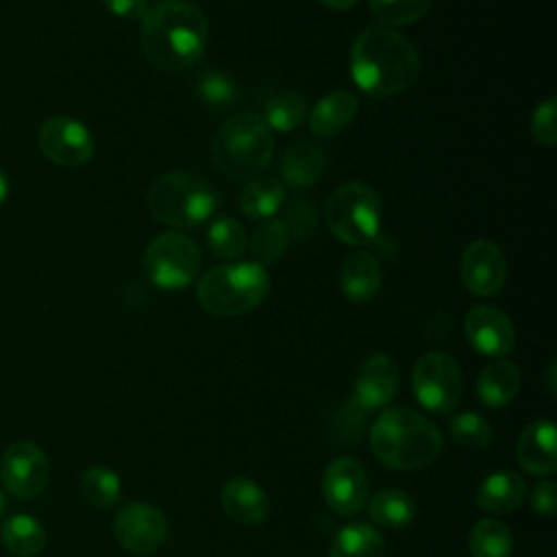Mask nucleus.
<instances>
[{
  "mask_svg": "<svg viewBox=\"0 0 557 557\" xmlns=\"http://www.w3.org/2000/svg\"><path fill=\"white\" fill-rule=\"evenodd\" d=\"M209 22L185 0H161L141 17L139 46L150 65L161 72H183L205 52Z\"/></svg>",
  "mask_w": 557,
  "mask_h": 557,
  "instance_id": "obj_1",
  "label": "nucleus"
},
{
  "mask_svg": "<svg viewBox=\"0 0 557 557\" xmlns=\"http://www.w3.org/2000/svg\"><path fill=\"white\" fill-rule=\"evenodd\" d=\"M420 54L398 30L370 26L359 33L350 50V76L372 98L407 91L420 76Z\"/></svg>",
  "mask_w": 557,
  "mask_h": 557,
  "instance_id": "obj_2",
  "label": "nucleus"
},
{
  "mask_svg": "<svg viewBox=\"0 0 557 557\" xmlns=\"http://www.w3.org/2000/svg\"><path fill=\"white\" fill-rule=\"evenodd\" d=\"M442 433L433 420L409 409H385L370 429L374 457L394 470H420L442 453Z\"/></svg>",
  "mask_w": 557,
  "mask_h": 557,
  "instance_id": "obj_3",
  "label": "nucleus"
},
{
  "mask_svg": "<svg viewBox=\"0 0 557 557\" xmlns=\"http://www.w3.org/2000/svg\"><path fill=\"white\" fill-rule=\"evenodd\" d=\"M272 154V133L255 113H237L224 120L211 144L218 170L237 181L257 178L270 165Z\"/></svg>",
  "mask_w": 557,
  "mask_h": 557,
  "instance_id": "obj_4",
  "label": "nucleus"
},
{
  "mask_svg": "<svg viewBox=\"0 0 557 557\" xmlns=\"http://www.w3.org/2000/svg\"><path fill=\"white\" fill-rule=\"evenodd\" d=\"M270 292V276L257 261L211 268L198 281L200 307L218 318H233L257 309Z\"/></svg>",
  "mask_w": 557,
  "mask_h": 557,
  "instance_id": "obj_5",
  "label": "nucleus"
},
{
  "mask_svg": "<svg viewBox=\"0 0 557 557\" xmlns=\"http://www.w3.org/2000/svg\"><path fill=\"white\" fill-rule=\"evenodd\" d=\"M215 207L218 194L213 187L191 172H168L148 189V209L152 218L174 228L202 224Z\"/></svg>",
  "mask_w": 557,
  "mask_h": 557,
  "instance_id": "obj_6",
  "label": "nucleus"
},
{
  "mask_svg": "<svg viewBox=\"0 0 557 557\" xmlns=\"http://www.w3.org/2000/svg\"><path fill=\"white\" fill-rule=\"evenodd\" d=\"M324 218L339 242L350 246L370 244L381 231L379 194L361 181L344 183L329 196Z\"/></svg>",
  "mask_w": 557,
  "mask_h": 557,
  "instance_id": "obj_7",
  "label": "nucleus"
},
{
  "mask_svg": "<svg viewBox=\"0 0 557 557\" xmlns=\"http://www.w3.org/2000/svg\"><path fill=\"white\" fill-rule=\"evenodd\" d=\"M202 255L198 244L176 231L157 235L144 252V272L161 289H185L200 270Z\"/></svg>",
  "mask_w": 557,
  "mask_h": 557,
  "instance_id": "obj_8",
  "label": "nucleus"
},
{
  "mask_svg": "<svg viewBox=\"0 0 557 557\" xmlns=\"http://www.w3.org/2000/svg\"><path fill=\"white\" fill-rule=\"evenodd\" d=\"M411 387L424 409L448 413L461 398V370L450 355L431 350L416 361Z\"/></svg>",
  "mask_w": 557,
  "mask_h": 557,
  "instance_id": "obj_9",
  "label": "nucleus"
},
{
  "mask_svg": "<svg viewBox=\"0 0 557 557\" xmlns=\"http://www.w3.org/2000/svg\"><path fill=\"white\" fill-rule=\"evenodd\" d=\"M113 535L133 555L157 553L168 535L165 516L150 503H126L113 520Z\"/></svg>",
  "mask_w": 557,
  "mask_h": 557,
  "instance_id": "obj_10",
  "label": "nucleus"
},
{
  "mask_svg": "<svg viewBox=\"0 0 557 557\" xmlns=\"http://www.w3.org/2000/svg\"><path fill=\"white\" fill-rule=\"evenodd\" d=\"M37 144L46 159L65 168L83 165L94 154V137L89 128L70 115L46 120L39 128Z\"/></svg>",
  "mask_w": 557,
  "mask_h": 557,
  "instance_id": "obj_11",
  "label": "nucleus"
},
{
  "mask_svg": "<svg viewBox=\"0 0 557 557\" xmlns=\"http://www.w3.org/2000/svg\"><path fill=\"white\" fill-rule=\"evenodd\" d=\"M50 466L46 453L33 442L11 444L0 459L2 485L15 498H35L48 483Z\"/></svg>",
  "mask_w": 557,
  "mask_h": 557,
  "instance_id": "obj_12",
  "label": "nucleus"
},
{
  "mask_svg": "<svg viewBox=\"0 0 557 557\" xmlns=\"http://www.w3.org/2000/svg\"><path fill=\"white\" fill-rule=\"evenodd\" d=\"M322 494L337 516H355L368 500L366 468L352 457L333 459L322 476Z\"/></svg>",
  "mask_w": 557,
  "mask_h": 557,
  "instance_id": "obj_13",
  "label": "nucleus"
},
{
  "mask_svg": "<svg viewBox=\"0 0 557 557\" xmlns=\"http://www.w3.org/2000/svg\"><path fill=\"white\" fill-rule=\"evenodd\" d=\"M463 287L474 296H494L507 281L503 250L490 239H474L466 246L459 263Z\"/></svg>",
  "mask_w": 557,
  "mask_h": 557,
  "instance_id": "obj_14",
  "label": "nucleus"
},
{
  "mask_svg": "<svg viewBox=\"0 0 557 557\" xmlns=\"http://www.w3.org/2000/svg\"><path fill=\"white\" fill-rule=\"evenodd\" d=\"M468 344L485 357H507L516 344V331L505 311L492 305H476L463 318Z\"/></svg>",
  "mask_w": 557,
  "mask_h": 557,
  "instance_id": "obj_15",
  "label": "nucleus"
},
{
  "mask_svg": "<svg viewBox=\"0 0 557 557\" xmlns=\"http://www.w3.org/2000/svg\"><path fill=\"white\" fill-rule=\"evenodd\" d=\"M398 389V368L387 355H370L361 361L355 376V405L359 409L385 407Z\"/></svg>",
  "mask_w": 557,
  "mask_h": 557,
  "instance_id": "obj_16",
  "label": "nucleus"
},
{
  "mask_svg": "<svg viewBox=\"0 0 557 557\" xmlns=\"http://www.w3.org/2000/svg\"><path fill=\"white\" fill-rule=\"evenodd\" d=\"M220 505L233 522L246 527L265 522L270 513V498L265 490L248 476L228 479L220 492Z\"/></svg>",
  "mask_w": 557,
  "mask_h": 557,
  "instance_id": "obj_17",
  "label": "nucleus"
},
{
  "mask_svg": "<svg viewBox=\"0 0 557 557\" xmlns=\"http://www.w3.org/2000/svg\"><path fill=\"white\" fill-rule=\"evenodd\" d=\"M516 459L529 474H550L557 468V429L550 420H535L516 442Z\"/></svg>",
  "mask_w": 557,
  "mask_h": 557,
  "instance_id": "obj_18",
  "label": "nucleus"
},
{
  "mask_svg": "<svg viewBox=\"0 0 557 557\" xmlns=\"http://www.w3.org/2000/svg\"><path fill=\"white\" fill-rule=\"evenodd\" d=\"M524 494V479L516 470H498L479 483L476 505L487 513H509L522 505Z\"/></svg>",
  "mask_w": 557,
  "mask_h": 557,
  "instance_id": "obj_19",
  "label": "nucleus"
},
{
  "mask_svg": "<svg viewBox=\"0 0 557 557\" xmlns=\"http://www.w3.org/2000/svg\"><path fill=\"white\" fill-rule=\"evenodd\" d=\"M383 281L381 265L372 252L359 250L346 257L339 272V287L352 302H366L374 298Z\"/></svg>",
  "mask_w": 557,
  "mask_h": 557,
  "instance_id": "obj_20",
  "label": "nucleus"
},
{
  "mask_svg": "<svg viewBox=\"0 0 557 557\" xmlns=\"http://www.w3.org/2000/svg\"><path fill=\"white\" fill-rule=\"evenodd\" d=\"M357 107L359 102L350 91H331L313 104L309 113V128L318 137H335L355 120Z\"/></svg>",
  "mask_w": 557,
  "mask_h": 557,
  "instance_id": "obj_21",
  "label": "nucleus"
},
{
  "mask_svg": "<svg viewBox=\"0 0 557 557\" xmlns=\"http://www.w3.org/2000/svg\"><path fill=\"white\" fill-rule=\"evenodd\" d=\"M520 385L522 376L518 366L507 359H498L481 370L476 379V394L485 407L500 409L518 396Z\"/></svg>",
  "mask_w": 557,
  "mask_h": 557,
  "instance_id": "obj_22",
  "label": "nucleus"
},
{
  "mask_svg": "<svg viewBox=\"0 0 557 557\" xmlns=\"http://www.w3.org/2000/svg\"><path fill=\"white\" fill-rule=\"evenodd\" d=\"M324 172V150L309 141L300 139L285 148L281 157V176L292 187H309Z\"/></svg>",
  "mask_w": 557,
  "mask_h": 557,
  "instance_id": "obj_23",
  "label": "nucleus"
},
{
  "mask_svg": "<svg viewBox=\"0 0 557 557\" xmlns=\"http://www.w3.org/2000/svg\"><path fill=\"white\" fill-rule=\"evenodd\" d=\"M329 557H385V544L374 527L350 522L335 533Z\"/></svg>",
  "mask_w": 557,
  "mask_h": 557,
  "instance_id": "obj_24",
  "label": "nucleus"
},
{
  "mask_svg": "<svg viewBox=\"0 0 557 557\" xmlns=\"http://www.w3.org/2000/svg\"><path fill=\"white\" fill-rule=\"evenodd\" d=\"M2 544L15 557H35L46 546V529L28 513H15L4 520L0 529Z\"/></svg>",
  "mask_w": 557,
  "mask_h": 557,
  "instance_id": "obj_25",
  "label": "nucleus"
},
{
  "mask_svg": "<svg viewBox=\"0 0 557 557\" xmlns=\"http://www.w3.org/2000/svg\"><path fill=\"white\" fill-rule=\"evenodd\" d=\"M285 202V187L276 178H250L239 198V209L250 220L272 218Z\"/></svg>",
  "mask_w": 557,
  "mask_h": 557,
  "instance_id": "obj_26",
  "label": "nucleus"
},
{
  "mask_svg": "<svg viewBox=\"0 0 557 557\" xmlns=\"http://www.w3.org/2000/svg\"><path fill=\"white\" fill-rule=\"evenodd\" d=\"M370 518L387 529H403L416 518V503L403 490H381L368 505Z\"/></svg>",
  "mask_w": 557,
  "mask_h": 557,
  "instance_id": "obj_27",
  "label": "nucleus"
},
{
  "mask_svg": "<svg viewBox=\"0 0 557 557\" xmlns=\"http://www.w3.org/2000/svg\"><path fill=\"white\" fill-rule=\"evenodd\" d=\"M468 548L472 557H509L513 548L511 531L494 518H483L470 529Z\"/></svg>",
  "mask_w": 557,
  "mask_h": 557,
  "instance_id": "obj_28",
  "label": "nucleus"
},
{
  "mask_svg": "<svg viewBox=\"0 0 557 557\" xmlns=\"http://www.w3.org/2000/svg\"><path fill=\"white\" fill-rule=\"evenodd\" d=\"M81 492L85 500L98 509H111L122 494L120 476L107 466H91L81 476Z\"/></svg>",
  "mask_w": 557,
  "mask_h": 557,
  "instance_id": "obj_29",
  "label": "nucleus"
},
{
  "mask_svg": "<svg viewBox=\"0 0 557 557\" xmlns=\"http://www.w3.org/2000/svg\"><path fill=\"white\" fill-rule=\"evenodd\" d=\"M207 244L218 259H239L248 246V237L244 224L235 218L222 215L211 222L207 231Z\"/></svg>",
  "mask_w": 557,
  "mask_h": 557,
  "instance_id": "obj_30",
  "label": "nucleus"
},
{
  "mask_svg": "<svg viewBox=\"0 0 557 557\" xmlns=\"http://www.w3.org/2000/svg\"><path fill=\"white\" fill-rule=\"evenodd\" d=\"M307 115V100L298 91H283L265 104V126L278 133L294 131Z\"/></svg>",
  "mask_w": 557,
  "mask_h": 557,
  "instance_id": "obj_31",
  "label": "nucleus"
},
{
  "mask_svg": "<svg viewBox=\"0 0 557 557\" xmlns=\"http://www.w3.org/2000/svg\"><path fill=\"white\" fill-rule=\"evenodd\" d=\"M289 239L292 237H289L285 224L281 220L268 218V220H261V224L255 228L248 246H250V252L257 259V263L263 265V263H272V261L281 259L289 246Z\"/></svg>",
  "mask_w": 557,
  "mask_h": 557,
  "instance_id": "obj_32",
  "label": "nucleus"
},
{
  "mask_svg": "<svg viewBox=\"0 0 557 557\" xmlns=\"http://www.w3.org/2000/svg\"><path fill=\"white\" fill-rule=\"evenodd\" d=\"M448 433L459 446L468 450H481L492 442V424L474 411L453 416V420L448 422Z\"/></svg>",
  "mask_w": 557,
  "mask_h": 557,
  "instance_id": "obj_33",
  "label": "nucleus"
},
{
  "mask_svg": "<svg viewBox=\"0 0 557 557\" xmlns=\"http://www.w3.org/2000/svg\"><path fill=\"white\" fill-rule=\"evenodd\" d=\"M368 4L381 24L405 26L424 17L431 0H368Z\"/></svg>",
  "mask_w": 557,
  "mask_h": 557,
  "instance_id": "obj_34",
  "label": "nucleus"
},
{
  "mask_svg": "<svg viewBox=\"0 0 557 557\" xmlns=\"http://www.w3.org/2000/svg\"><path fill=\"white\" fill-rule=\"evenodd\" d=\"M196 96L207 107L222 109L237 100V83L224 72H207L196 83Z\"/></svg>",
  "mask_w": 557,
  "mask_h": 557,
  "instance_id": "obj_35",
  "label": "nucleus"
},
{
  "mask_svg": "<svg viewBox=\"0 0 557 557\" xmlns=\"http://www.w3.org/2000/svg\"><path fill=\"white\" fill-rule=\"evenodd\" d=\"M289 233V237L307 239L318 231V211L309 198H294L285 209V220H281Z\"/></svg>",
  "mask_w": 557,
  "mask_h": 557,
  "instance_id": "obj_36",
  "label": "nucleus"
},
{
  "mask_svg": "<svg viewBox=\"0 0 557 557\" xmlns=\"http://www.w3.org/2000/svg\"><path fill=\"white\" fill-rule=\"evenodd\" d=\"M555 113H557V102L555 98H546L544 102H540L533 111L531 117V135L533 139L544 146V148H553L557 144V128H555Z\"/></svg>",
  "mask_w": 557,
  "mask_h": 557,
  "instance_id": "obj_37",
  "label": "nucleus"
},
{
  "mask_svg": "<svg viewBox=\"0 0 557 557\" xmlns=\"http://www.w3.org/2000/svg\"><path fill=\"white\" fill-rule=\"evenodd\" d=\"M531 507L544 518H553L557 511V485L550 479L537 481L531 492Z\"/></svg>",
  "mask_w": 557,
  "mask_h": 557,
  "instance_id": "obj_38",
  "label": "nucleus"
},
{
  "mask_svg": "<svg viewBox=\"0 0 557 557\" xmlns=\"http://www.w3.org/2000/svg\"><path fill=\"white\" fill-rule=\"evenodd\" d=\"M102 7L124 20H141L148 11V0H100Z\"/></svg>",
  "mask_w": 557,
  "mask_h": 557,
  "instance_id": "obj_39",
  "label": "nucleus"
},
{
  "mask_svg": "<svg viewBox=\"0 0 557 557\" xmlns=\"http://www.w3.org/2000/svg\"><path fill=\"white\" fill-rule=\"evenodd\" d=\"M324 7H329V9H335V11H348V9H352L359 0H320Z\"/></svg>",
  "mask_w": 557,
  "mask_h": 557,
  "instance_id": "obj_40",
  "label": "nucleus"
},
{
  "mask_svg": "<svg viewBox=\"0 0 557 557\" xmlns=\"http://www.w3.org/2000/svg\"><path fill=\"white\" fill-rule=\"evenodd\" d=\"M7 194H9V181H7L4 172L0 170V205L7 200Z\"/></svg>",
  "mask_w": 557,
  "mask_h": 557,
  "instance_id": "obj_41",
  "label": "nucleus"
},
{
  "mask_svg": "<svg viewBox=\"0 0 557 557\" xmlns=\"http://www.w3.org/2000/svg\"><path fill=\"white\" fill-rule=\"evenodd\" d=\"M548 389H550V394L557 392V387H555V361H550V366H548Z\"/></svg>",
  "mask_w": 557,
  "mask_h": 557,
  "instance_id": "obj_42",
  "label": "nucleus"
},
{
  "mask_svg": "<svg viewBox=\"0 0 557 557\" xmlns=\"http://www.w3.org/2000/svg\"><path fill=\"white\" fill-rule=\"evenodd\" d=\"M2 511H4V494L0 490V516H2Z\"/></svg>",
  "mask_w": 557,
  "mask_h": 557,
  "instance_id": "obj_43",
  "label": "nucleus"
}]
</instances>
